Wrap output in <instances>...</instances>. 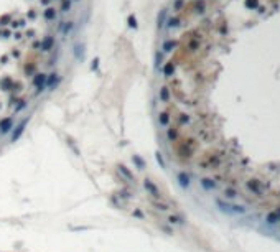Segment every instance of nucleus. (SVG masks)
I'll return each mask as SVG.
<instances>
[{
	"mask_svg": "<svg viewBox=\"0 0 280 252\" xmlns=\"http://www.w3.org/2000/svg\"><path fill=\"white\" fill-rule=\"evenodd\" d=\"M277 217H278V216H277L275 213H270L269 216H267V221H269V222H277Z\"/></svg>",
	"mask_w": 280,
	"mask_h": 252,
	"instance_id": "412c9836",
	"label": "nucleus"
},
{
	"mask_svg": "<svg viewBox=\"0 0 280 252\" xmlns=\"http://www.w3.org/2000/svg\"><path fill=\"white\" fill-rule=\"evenodd\" d=\"M168 120H170V117H168V114H167V112L160 114V124H162V125H167V124H168Z\"/></svg>",
	"mask_w": 280,
	"mask_h": 252,
	"instance_id": "dca6fc26",
	"label": "nucleus"
},
{
	"mask_svg": "<svg viewBox=\"0 0 280 252\" xmlns=\"http://www.w3.org/2000/svg\"><path fill=\"white\" fill-rule=\"evenodd\" d=\"M152 204H153V206H155L157 209H160V211H168V209H170V206H168L167 203L157 201V199H152Z\"/></svg>",
	"mask_w": 280,
	"mask_h": 252,
	"instance_id": "0eeeda50",
	"label": "nucleus"
},
{
	"mask_svg": "<svg viewBox=\"0 0 280 252\" xmlns=\"http://www.w3.org/2000/svg\"><path fill=\"white\" fill-rule=\"evenodd\" d=\"M201 185H203V188H206V190H213V188L216 186V183L213 180H209V178H203Z\"/></svg>",
	"mask_w": 280,
	"mask_h": 252,
	"instance_id": "1a4fd4ad",
	"label": "nucleus"
},
{
	"mask_svg": "<svg viewBox=\"0 0 280 252\" xmlns=\"http://www.w3.org/2000/svg\"><path fill=\"white\" fill-rule=\"evenodd\" d=\"M25 125H27V120H23V122L17 127V130L13 134H12V142H15V140H18L20 139V135L23 134V130H25Z\"/></svg>",
	"mask_w": 280,
	"mask_h": 252,
	"instance_id": "39448f33",
	"label": "nucleus"
},
{
	"mask_svg": "<svg viewBox=\"0 0 280 252\" xmlns=\"http://www.w3.org/2000/svg\"><path fill=\"white\" fill-rule=\"evenodd\" d=\"M12 125H13V120H12L10 117H5L0 120V132L2 134H7L8 130L12 129Z\"/></svg>",
	"mask_w": 280,
	"mask_h": 252,
	"instance_id": "f03ea898",
	"label": "nucleus"
},
{
	"mask_svg": "<svg viewBox=\"0 0 280 252\" xmlns=\"http://www.w3.org/2000/svg\"><path fill=\"white\" fill-rule=\"evenodd\" d=\"M173 46H175V41H167L165 45H163V50H165V51H170Z\"/></svg>",
	"mask_w": 280,
	"mask_h": 252,
	"instance_id": "aec40b11",
	"label": "nucleus"
},
{
	"mask_svg": "<svg viewBox=\"0 0 280 252\" xmlns=\"http://www.w3.org/2000/svg\"><path fill=\"white\" fill-rule=\"evenodd\" d=\"M129 25H130L132 28L137 26V21H135V18H133V17H130V18H129Z\"/></svg>",
	"mask_w": 280,
	"mask_h": 252,
	"instance_id": "5701e85b",
	"label": "nucleus"
},
{
	"mask_svg": "<svg viewBox=\"0 0 280 252\" xmlns=\"http://www.w3.org/2000/svg\"><path fill=\"white\" fill-rule=\"evenodd\" d=\"M132 162L137 165V168H138V170H143V168H145V162H143V160L140 158L138 155H133V157H132Z\"/></svg>",
	"mask_w": 280,
	"mask_h": 252,
	"instance_id": "9d476101",
	"label": "nucleus"
},
{
	"mask_svg": "<svg viewBox=\"0 0 280 252\" xmlns=\"http://www.w3.org/2000/svg\"><path fill=\"white\" fill-rule=\"evenodd\" d=\"M167 135H168V139H170V140H176V137H178V130H176V129H168Z\"/></svg>",
	"mask_w": 280,
	"mask_h": 252,
	"instance_id": "ddd939ff",
	"label": "nucleus"
},
{
	"mask_svg": "<svg viewBox=\"0 0 280 252\" xmlns=\"http://www.w3.org/2000/svg\"><path fill=\"white\" fill-rule=\"evenodd\" d=\"M257 5H259L257 0H246V7H249V8H255Z\"/></svg>",
	"mask_w": 280,
	"mask_h": 252,
	"instance_id": "f3484780",
	"label": "nucleus"
},
{
	"mask_svg": "<svg viewBox=\"0 0 280 252\" xmlns=\"http://www.w3.org/2000/svg\"><path fill=\"white\" fill-rule=\"evenodd\" d=\"M143 186H145V190H147L152 196L153 198H157V199H162V194H160V190L157 188L155 185H153V181H150V180H145L143 181Z\"/></svg>",
	"mask_w": 280,
	"mask_h": 252,
	"instance_id": "f257e3e1",
	"label": "nucleus"
},
{
	"mask_svg": "<svg viewBox=\"0 0 280 252\" xmlns=\"http://www.w3.org/2000/svg\"><path fill=\"white\" fill-rule=\"evenodd\" d=\"M119 173H122L129 181L135 183V176H133V173H132V171L127 168V167H124V165H119Z\"/></svg>",
	"mask_w": 280,
	"mask_h": 252,
	"instance_id": "7ed1b4c3",
	"label": "nucleus"
},
{
	"mask_svg": "<svg viewBox=\"0 0 280 252\" xmlns=\"http://www.w3.org/2000/svg\"><path fill=\"white\" fill-rule=\"evenodd\" d=\"M55 81H56V74H51V78H50V81H48V83H50V84H53Z\"/></svg>",
	"mask_w": 280,
	"mask_h": 252,
	"instance_id": "393cba45",
	"label": "nucleus"
},
{
	"mask_svg": "<svg viewBox=\"0 0 280 252\" xmlns=\"http://www.w3.org/2000/svg\"><path fill=\"white\" fill-rule=\"evenodd\" d=\"M247 186H249V188H250V190H252V191H255V193L259 194V186L255 185L254 181H249V183H247Z\"/></svg>",
	"mask_w": 280,
	"mask_h": 252,
	"instance_id": "6ab92c4d",
	"label": "nucleus"
},
{
	"mask_svg": "<svg viewBox=\"0 0 280 252\" xmlns=\"http://www.w3.org/2000/svg\"><path fill=\"white\" fill-rule=\"evenodd\" d=\"M0 86H2V89H7V91H8V89H12V88H13V81H12L10 78H5L3 81L0 83Z\"/></svg>",
	"mask_w": 280,
	"mask_h": 252,
	"instance_id": "9b49d317",
	"label": "nucleus"
},
{
	"mask_svg": "<svg viewBox=\"0 0 280 252\" xmlns=\"http://www.w3.org/2000/svg\"><path fill=\"white\" fill-rule=\"evenodd\" d=\"M45 83H46V76H45V74H36V76H35V79H33V84L36 86L40 91H43Z\"/></svg>",
	"mask_w": 280,
	"mask_h": 252,
	"instance_id": "20e7f679",
	"label": "nucleus"
},
{
	"mask_svg": "<svg viewBox=\"0 0 280 252\" xmlns=\"http://www.w3.org/2000/svg\"><path fill=\"white\" fill-rule=\"evenodd\" d=\"M168 97H170V94H168V89H167V88H162V91H160V99H162L163 102H167Z\"/></svg>",
	"mask_w": 280,
	"mask_h": 252,
	"instance_id": "4468645a",
	"label": "nucleus"
},
{
	"mask_svg": "<svg viewBox=\"0 0 280 252\" xmlns=\"http://www.w3.org/2000/svg\"><path fill=\"white\" fill-rule=\"evenodd\" d=\"M133 216H137V217H143V214L140 213V211H133Z\"/></svg>",
	"mask_w": 280,
	"mask_h": 252,
	"instance_id": "a878e982",
	"label": "nucleus"
},
{
	"mask_svg": "<svg viewBox=\"0 0 280 252\" xmlns=\"http://www.w3.org/2000/svg\"><path fill=\"white\" fill-rule=\"evenodd\" d=\"M178 181H180V185H181L183 188L190 186V175L185 173V171H180L178 173Z\"/></svg>",
	"mask_w": 280,
	"mask_h": 252,
	"instance_id": "423d86ee",
	"label": "nucleus"
},
{
	"mask_svg": "<svg viewBox=\"0 0 280 252\" xmlns=\"http://www.w3.org/2000/svg\"><path fill=\"white\" fill-rule=\"evenodd\" d=\"M157 160H158V163L162 165V167H165V162H163V158H162V153H157Z\"/></svg>",
	"mask_w": 280,
	"mask_h": 252,
	"instance_id": "b1692460",
	"label": "nucleus"
},
{
	"mask_svg": "<svg viewBox=\"0 0 280 252\" xmlns=\"http://www.w3.org/2000/svg\"><path fill=\"white\" fill-rule=\"evenodd\" d=\"M45 17H46V18H48V20L55 18V10H53V8H48V10H46V12H45Z\"/></svg>",
	"mask_w": 280,
	"mask_h": 252,
	"instance_id": "a211bd4d",
	"label": "nucleus"
},
{
	"mask_svg": "<svg viewBox=\"0 0 280 252\" xmlns=\"http://www.w3.org/2000/svg\"><path fill=\"white\" fill-rule=\"evenodd\" d=\"M51 46H53V38H51V36H46L45 41L41 43V50H43V51H48V50H51Z\"/></svg>",
	"mask_w": 280,
	"mask_h": 252,
	"instance_id": "6e6552de",
	"label": "nucleus"
},
{
	"mask_svg": "<svg viewBox=\"0 0 280 252\" xmlns=\"http://www.w3.org/2000/svg\"><path fill=\"white\" fill-rule=\"evenodd\" d=\"M173 71H175V66H173V63H167V64H165V68H163V73H165V76H171V74H173Z\"/></svg>",
	"mask_w": 280,
	"mask_h": 252,
	"instance_id": "f8f14e48",
	"label": "nucleus"
},
{
	"mask_svg": "<svg viewBox=\"0 0 280 252\" xmlns=\"http://www.w3.org/2000/svg\"><path fill=\"white\" fill-rule=\"evenodd\" d=\"M68 8H69V3L65 2V3H63V10H68Z\"/></svg>",
	"mask_w": 280,
	"mask_h": 252,
	"instance_id": "bb28decb",
	"label": "nucleus"
},
{
	"mask_svg": "<svg viewBox=\"0 0 280 252\" xmlns=\"http://www.w3.org/2000/svg\"><path fill=\"white\" fill-rule=\"evenodd\" d=\"M226 196H227V198H234V196H236V191H234V190H227V191H226Z\"/></svg>",
	"mask_w": 280,
	"mask_h": 252,
	"instance_id": "4be33fe9",
	"label": "nucleus"
},
{
	"mask_svg": "<svg viewBox=\"0 0 280 252\" xmlns=\"http://www.w3.org/2000/svg\"><path fill=\"white\" fill-rule=\"evenodd\" d=\"M168 222H170V224H183V221L180 219L178 216H170L168 217Z\"/></svg>",
	"mask_w": 280,
	"mask_h": 252,
	"instance_id": "2eb2a0df",
	"label": "nucleus"
}]
</instances>
